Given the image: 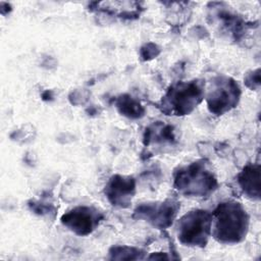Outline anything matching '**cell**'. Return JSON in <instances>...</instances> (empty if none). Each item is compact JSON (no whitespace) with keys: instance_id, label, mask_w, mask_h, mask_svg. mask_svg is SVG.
<instances>
[{"instance_id":"cell-12","label":"cell","mask_w":261,"mask_h":261,"mask_svg":"<svg viewBox=\"0 0 261 261\" xmlns=\"http://www.w3.org/2000/svg\"><path fill=\"white\" fill-rule=\"evenodd\" d=\"M245 82L247 84V86L253 90L258 89L260 86V69H256L253 70L251 73H248Z\"/></svg>"},{"instance_id":"cell-11","label":"cell","mask_w":261,"mask_h":261,"mask_svg":"<svg viewBox=\"0 0 261 261\" xmlns=\"http://www.w3.org/2000/svg\"><path fill=\"white\" fill-rule=\"evenodd\" d=\"M109 255L111 259L116 260H138L144 259L145 251L128 246H114L110 249Z\"/></svg>"},{"instance_id":"cell-7","label":"cell","mask_w":261,"mask_h":261,"mask_svg":"<svg viewBox=\"0 0 261 261\" xmlns=\"http://www.w3.org/2000/svg\"><path fill=\"white\" fill-rule=\"evenodd\" d=\"M61 223L76 236L92 233L103 220V214L90 206H77L61 216Z\"/></svg>"},{"instance_id":"cell-4","label":"cell","mask_w":261,"mask_h":261,"mask_svg":"<svg viewBox=\"0 0 261 261\" xmlns=\"http://www.w3.org/2000/svg\"><path fill=\"white\" fill-rule=\"evenodd\" d=\"M212 215L207 210L195 209L184 214L176 224L178 241L189 247H205L211 236Z\"/></svg>"},{"instance_id":"cell-8","label":"cell","mask_w":261,"mask_h":261,"mask_svg":"<svg viewBox=\"0 0 261 261\" xmlns=\"http://www.w3.org/2000/svg\"><path fill=\"white\" fill-rule=\"evenodd\" d=\"M136 193V180L133 176L114 174L105 186L104 194L111 205L120 208L129 206Z\"/></svg>"},{"instance_id":"cell-9","label":"cell","mask_w":261,"mask_h":261,"mask_svg":"<svg viewBox=\"0 0 261 261\" xmlns=\"http://www.w3.org/2000/svg\"><path fill=\"white\" fill-rule=\"evenodd\" d=\"M260 165L250 163L238 175V184L246 197L252 200L260 199Z\"/></svg>"},{"instance_id":"cell-5","label":"cell","mask_w":261,"mask_h":261,"mask_svg":"<svg viewBox=\"0 0 261 261\" xmlns=\"http://www.w3.org/2000/svg\"><path fill=\"white\" fill-rule=\"evenodd\" d=\"M206 102L209 111L222 115L234 108L241 97V88L231 77L220 75L211 80L207 89Z\"/></svg>"},{"instance_id":"cell-2","label":"cell","mask_w":261,"mask_h":261,"mask_svg":"<svg viewBox=\"0 0 261 261\" xmlns=\"http://www.w3.org/2000/svg\"><path fill=\"white\" fill-rule=\"evenodd\" d=\"M174 188L189 197H207L218 186L214 172L204 160H198L174 172Z\"/></svg>"},{"instance_id":"cell-6","label":"cell","mask_w":261,"mask_h":261,"mask_svg":"<svg viewBox=\"0 0 261 261\" xmlns=\"http://www.w3.org/2000/svg\"><path fill=\"white\" fill-rule=\"evenodd\" d=\"M179 203L175 199L162 202L142 203L134 211V218L143 219L157 228L169 227L179 210Z\"/></svg>"},{"instance_id":"cell-10","label":"cell","mask_w":261,"mask_h":261,"mask_svg":"<svg viewBox=\"0 0 261 261\" xmlns=\"http://www.w3.org/2000/svg\"><path fill=\"white\" fill-rule=\"evenodd\" d=\"M115 107L118 112L130 119H139L144 116V106L128 94L120 95L115 100Z\"/></svg>"},{"instance_id":"cell-1","label":"cell","mask_w":261,"mask_h":261,"mask_svg":"<svg viewBox=\"0 0 261 261\" xmlns=\"http://www.w3.org/2000/svg\"><path fill=\"white\" fill-rule=\"evenodd\" d=\"M211 215V236L218 243L232 245L245 240L250 218L241 203L236 201L219 203Z\"/></svg>"},{"instance_id":"cell-3","label":"cell","mask_w":261,"mask_h":261,"mask_svg":"<svg viewBox=\"0 0 261 261\" xmlns=\"http://www.w3.org/2000/svg\"><path fill=\"white\" fill-rule=\"evenodd\" d=\"M205 97V83L201 80L177 82L170 86L162 97L160 108L166 115L190 114Z\"/></svg>"}]
</instances>
